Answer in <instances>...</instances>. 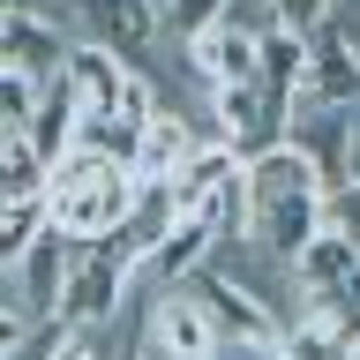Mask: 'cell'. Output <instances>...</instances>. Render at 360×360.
Segmentation results:
<instances>
[{
	"label": "cell",
	"instance_id": "6da1fadb",
	"mask_svg": "<svg viewBox=\"0 0 360 360\" xmlns=\"http://www.w3.org/2000/svg\"><path fill=\"white\" fill-rule=\"evenodd\" d=\"M135 188L143 180L128 173V165H112V158H98V150H60L53 165H45V225L60 233V240H75V248H90V240H105L112 225L135 210Z\"/></svg>",
	"mask_w": 360,
	"mask_h": 360
},
{
	"label": "cell",
	"instance_id": "7a4b0ae2",
	"mask_svg": "<svg viewBox=\"0 0 360 360\" xmlns=\"http://www.w3.org/2000/svg\"><path fill=\"white\" fill-rule=\"evenodd\" d=\"M180 285L202 300L210 330H218V353L225 345H285V315H278V300H270L263 285H248V278H233V270H218V263H202L195 278H180Z\"/></svg>",
	"mask_w": 360,
	"mask_h": 360
},
{
	"label": "cell",
	"instance_id": "3957f363",
	"mask_svg": "<svg viewBox=\"0 0 360 360\" xmlns=\"http://www.w3.org/2000/svg\"><path fill=\"white\" fill-rule=\"evenodd\" d=\"M128 285H135V263H120L105 240H90V248H75L68 285H60V308H53V315H60L68 330H112Z\"/></svg>",
	"mask_w": 360,
	"mask_h": 360
},
{
	"label": "cell",
	"instance_id": "277c9868",
	"mask_svg": "<svg viewBox=\"0 0 360 360\" xmlns=\"http://www.w3.org/2000/svg\"><path fill=\"white\" fill-rule=\"evenodd\" d=\"M315 105H360V30L345 15L308 30V75L292 90V112H315Z\"/></svg>",
	"mask_w": 360,
	"mask_h": 360
},
{
	"label": "cell",
	"instance_id": "5b68a950",
	"mask_svg": "<svg viewBox=\"0 0 360 360\" xmlns=\"http://www.w3.org/2000/svg\"><path fill=\"white\" fill-rule=\"evenodd\" d=\"M285 120H292V112L270 105L255 83H218V90H210V112H202V143H225V150L248 165L255 150H270V143L285 135Z\"/></svg>",
	"mask_w": 360,
	"mask_h": 360
},
{
	"label": "cell",
	"instance_id": "8992f818",
	"mask_svg": "<svg viewBox=\"0 0 360 360\" xmlns=\"http://www.w3.org/2000/svg\"><path fill=\"white\" fill-rule=\"evenodd\" d=\"M323 233V188H300V195H263V202H248V218H240V248H255L263 263L285 270L300 248Z\"/></svg>",
	"mask_w": 360,
	"mask_h": 360
},
{
	"label": "cell",
	"instance_id": "52a82bcc",
	"mask_svg": "<svg viewBox=\"0 0 360 360\" xmlns=\"http://www.w3.org/2000/svg\"><path fill=\"white\" fill-rule=\"evenodd\" d=\"M143 338H150L158 353H173V360H218V330H210V315H202V300L188 285H158L150 292Z\"/></svg>",
	"mask_w": 360,
	"mask_h": 360
},
{
	"label": "cell",
	"instance_id": "ba28073f",
	"mask_svg": "<svg viewBox=\"0 0 360 360\" xmlns=\"http://www.w3.org/2000/svg\"><path fill=\"white\" fill-rule=\"evenodd\" d=\"M68 263H75V240H60L53 225H45L38 240L15 255V300L8 308L22 315V323H45V315L60 308V285H68Z\"/></svg>",
	"mask_w": 360,
	"mask_h": 360
},
{
	"label": "cell",
	"instance_id": "9c48e42d",
	"mask_svg": "<svg viewBox=\"0 0 360 360\" xmlns=\"http://www.w3.org/2000/svg\"><path fill=\"white\" fill-rule=\"evenodd\" d=\"M195 143H202V128L188 120L180 105H158L150 120H143V135H135V158H128V173L135 180H173L188 158H195Z\"/></svg>",
	"mask_w": 360,
	"mask_h": 360
},
{
	"label": "cell",
	"instance_id": "30bf717a",
	"mask_svg": "<svg viewBox=\"0 0 360 360\" xmlns=\"http://www.w3.org/2000/svg\"><path fill=\"white\" fill-rule=\"evenodd\" d=\"M75 22L90 45H112L120 60H135L158 38V0H75Z\"/></svg>",
	"mask_w": 360,
	"mask_h": 360
},
{
	"label": "cell",
	"instance_id": "8fae6325",
	"mask_svg": "<svg viewBox=\"0 0 360 360\" xmlns=\"http://www.w3.org/2000/svg\"><path fill=\"white\" fill-rule=\"evenodd\" d=\"M68 30L60 22H45V15H8L0 22V68H15V75H30V83H53L68 60Z\"/></svg>",
	"mask_w": 360,
	"mask_h": 360
},
{
	"label": "cell",
	"instance_id": "7c38bea8",
	"mask_svg": "<svg viewBox=\"0 0 360 360\" xmlns=\"http://www.w3.org/2000/svg\"><path fill=\"white\" fill-rule=\"evenodd\" d=\"M345 135H353V105H315V112H292L285 120V143L323 173V188L345 173Z\"/></svg>",
	"mask_w": 360,
	"mask_h": 360
},
{
	"label": "cell",
	"instance_id": "4fadbf2b",
	"mask_svg": "<svg viewBox=\"0 0 360 360\" xmlns=\"http://www.w3.org/2000/svg\"><path fill=\"white\" fill-rule=\"evenodd\" d=\"M128 68L135 60H120L112 45L75 38V45H68V60H60V83L75 90V105H83V112H105L112 98H120V83H128Z\"/></svg>",
	"mask_w": 360,
	"mask_h": 360
},
{
	"label": "cell",
	"instance_id": "5bb4252c",
	"mask_svg": "<svg viewBox=\"0 0 360 360\" xmlns=\"http://www.w3.org/2000/svg\"><path fill=\"white\" fill-rule=\"evenodd\" d=\"M180 45H188V68L210 90L218 83H255V38L233 30V22H210V30H195V38H180Z\"/></svg>",
	"mask_w": 360,
	"mask_h": 360
},
{
	"label": "cell",
	"instance_id": "9a60e30c",
	"mask_svg": "<svg viewBox=\"0 0 360 360\" xmlns=\"http://www.w3.org/2000/svg\"><path fill=\"white\" fill-rule=\"evenodd\" d=\"M300 75H308V38H300V30H285V22H270L263 38H255V90H263L270 105L292 112Z\"/></svg>",
	"mask_w": 360,
	"mask_h": 360
},
{
	"label": "cell",
	"instance_id": "2e32d148",
	"mask_svg": "<svg viewBox=\"0 0 360 360\" xmlns=\"http://www.w3.org/2000/svg\"><path fill=\"white\" fill-rule=\"evenodd\" d=\"M75 128H83V105H75V90L53 75V83H38V105H30V128H22V143L53 165L60 150H75Z\"/></svg>",
	"mask_w": 360,
	"mask_h": 360
},
{
	"label": "cell",
	"instance_id": "e0dca14e",
	"mask_svg": "<svg viewBox=\"0 0 360 360\" xmlns=\"http://www.w3.org/2000/svg\"><path fill=\"white\" fill-rule=\"evenodd\" d=\"M45 233V202H8L0 210V270H15V255Z\"/></svg>",
	"mask_w": 360,
	"mask_h": 360
},
{
	"label": "cell",
	"instance_id": "ac0fdd59",
	"mask_svg": "<svg viewBox=\"0 0 360 360\" xmlns=\"http://www.w3.org/2000/svg\"><path fill=\"white\" fill-rule=\"evenodd\" d=\"M323 233L360 248V180H330L323 188Z\"/></svg>",
	"mask_w": 360,
	"mask_h": 360
},
{
	"label": "cell",
	"instance_id": "d6986e66",
	"mask_svg": "<svg viewBox=\"0 0 360 360\" xmlns=\"http://www.w3.org/2000/svg\"><path fill=\"white\" fill-rule=\"evenodd\" d=\"M30 105H38V83L15 75V68H0V135H22V128H30Z\"/></svg>",
	"mask_w": 360,
	"mask_h": 360
},
{
	"label": "cell",
	"instance_id": "ffe728a7",
	"mask_svg": "<svg viewBox=\"0 0 360 360\" xmlns=\"http://www.w3.org/2000/svg\"><path fill=\"white\" fill-rule=\"evenodd\" d=\"M218 15H225V0H165V8H158V30H173V38H195V30H210Z\"/></svg>",
	"mask_w": 360,
	"mask_h": 360
},
{
	"label": "cell",
	"instance_id": "44dd1931",
	"mask_svg": "<svg viewBox=\"0 0 360 360\" xmlns=\"http://www.w3.org/2000/svg\"><path fill=\"white\" fill-rule=\"evenodd\" d=\"M330 15H338V0H278V22H285V30H300V38H308V30H323Z\"/></svg>",
	"mask_w": 360,
	"mask_h": 360
},
{
	"label": "cell",
	"instance_id": "7402d4cb",
	"mask_svg": "<svg viewBox=\"0 0 360 360\" xmlns=\"http://www.w3.org/2000/svg\"><path fill=\"white\" fill-rule=\"evenodd\" d=\"M22 338H30V323H22V315L0 300V360H15V353H22Z\"/></svg>",
	"mask_w": 360,
	"mask_h": 360
},
{
	"label": "cell",
	"instance_id": "603a6c76",
	"mask_svg": "<svg viewBox=\"0 0 360 360\" xmlns=\"http://www.w3.org/2000/svg\"><path fill=\"white\" fill-rule=\"evenodd\" d=\"M338 180H360V105H353V135H345V173Z\"/></svg>",
	"mask_w": 360,
	"mask_h": 360
},
{
	"label": "cell",
	"instance_id": "cb8c5ba5",
	"mask_svg": "<svg viewBox=\"0 0 360 360\" xmlns=\"http://www.w3.org/2000/svg\"><path fill=\"white\" fill-rule=\"evenodd\" d=\"M338 360H360V315L345 323V330H338Z\"/></svg>",
	"mask_w": 360,
	"mask_h": 360
},
{
	"label": "cell",
	"instance_id": "d4e9b609",
	"mask_svg": "<svg viewBox=\"0 0 360 360\" xmlns=\"http://www.w3.org/2000/svg\"><path fill=\"white\" fill-rule=\"evenodd\" d=\"M135 360H173V353H158L150 338H135Z\"/></svg>",
	"mask_w": 360,
	"mask_h": 360
},
{
	"label": "cell",
	"instance_id": "484cf974",
	"mask_svg": "<svg viewBox=\"0 0 360 360\" xmlns=\"http://www.w3.org/2000/svg\"><path fill=\"white\" fill-rule=\"evenodd\" d=\"M158 8H165V0H158Z\"/></svg>",
	"mask_w": 360,
	"mask_h": 360
}]
</instances>
